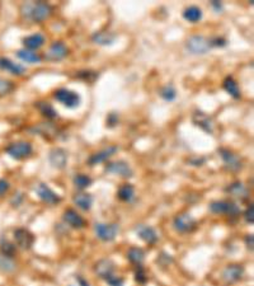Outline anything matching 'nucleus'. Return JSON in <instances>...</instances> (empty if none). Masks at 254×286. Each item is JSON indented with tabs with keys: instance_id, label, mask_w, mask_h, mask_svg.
Listing matches in <instances>:
<instances>
[{
	"instance_id": "f257e3e1",
	"label": "nucleus",
	"mask_w": 254,
	"mask_h": 286,
	"mask_svg": "<svg viewBox=\"0 0 254 286\" xmlns=\"http://www.w3.org/2000/svg\"><path fill=\"white\" fill-rule=\"evenodd\" d=\"M20 10L23 20H31L33 23H42L52 16L54 7L46 1H37V3L22 4Z\"/></svg>"
},
{
	"instance_id": "f03ea898",
	"label": "nucleus",
	"mask_w": 254,
	"mask_h": 286,
	"mask_svg": "<svg viewBox=\"0 0 254 286\" xmlns=\"http://www.w3.org/2000/svg\"><path fill=\"white\" fill-rule=\"evenodd\" d=\"M210 211L215 215H226L230 218H236L240 215V207L236 204L226 200H220V201H213L209 205Z\"/></svg>"
},
{
	"instance_id": "7ed1b4c3",
	"label": "nucleus",
	"mask_w": 254,
	"mask_h": 286,
	"mask_svg": "<svg viewBox=\"0 0 254 286\" xmlns=\"http://www.w3.org/2000/svg\"><path fill=\"white\" fill-rule=\"evenodd\" d=\"M186 48L193 55H206L213 48L210 39L201 35H193L186 41Z\"/></svg>"
},
{
	"instance_id": "20e7f679",
	"label": "nucleus",
	"mask_w": 254,
	"mask_h": 286,
	"mask_svg": "<svg viewBox=\"0 0 254 286\" xmlns=\"http://www.w3.org/2000/svg\"><path fill=\"white\" fill-rule=\"evenodd\" d=\"M54 98L59 103H61L62 106L68 107V108H77L80 106L81 98L79 93L70 90L68 88H59L54 92Z\"/></svg>"
},
{
	"instance_id": "39448f33",
	"label": "nucleus",
	"mask_w": 254,
	"mask_h": 286,
	"mask_svg": "<svg viewBox=\"0 0 254 286\" xmlns=\"http://www.w3.org/2000/svg\"><path fill=\"white\" fill-rule=\"evenodd\" d=\"M7 154L16 161H23L32 155L33 146L28 142H16L9 144L5 148Z\"/></svg>"
},
{
	"instance_id": "423d86ee",
	"label": "nucleus",
	"mask_w": 254,
	"mask_h": 286,
	"mask_svg": "<svg viewBox=\"0 0 254 286\" xmlns=\"http://www.w3.org/2000/svg\"><path fill=\"white\" fill-rule=\"evenodd\" d=\"M94 233L97 238L103 242H112L117 238L119 233V225L113 223V224H102L97 223L94 225Z\"/></svg>"
},
{
	"instance_id": "0eeeda50",
	"label": "nucleus",
	"mask_w": 254,
	"mask_h": 286,
	"mask_svg": "<svg viewBox=\"0 0 254 286\" xmlns=\"http://www.w3.org/2000/svg\"><path fill=\"white\" fill-rule=\"evenodd\" d=\"M173 226L179 233H192L197 228V222L191 214L182 212L174 218Z\"/></svg>"
},
{
	"instance_id": "6e6552de",
	"label": "nucleus",
	"mask_w": 254,
	"mask_h": 286,
	"mask_svg": "<svg viewBox=\"0 0 254 286\" xmlns=\"http://www.w3.org/2000/svg\"><path fill=\"white\" fill-rule=\"evenodd\" d=\"M69 55L68 46L61 41L52 42L45 54V59L47 61H61Z\"/></svg>"
},
{
	"instance_id": "1a4fd4ad",
	"label": "nucleus",
	"mask_w": 254,
	"mask_h": 286,
	"mask_svg": "<svg viewBox=\"0 0 254 286\" xmlns=\"http://www.w3.org/2000/svg\"><path fill=\"white\" fill-rule=\"evenodd\" d=\"M13 237H14V242H16V245H18L20 248H22V249H24V251H28V249H31L36 242L35 235H33L32 233L29 232L28 229H26V228L16 229L13 233Z\"/></svg>"
},
{
	"instance_id": "9d476101",
	"label": "nucleus",
	"mask_w": 254,
	"mask_h": 286,
	"mask_svg": "<svg viewBox=\"0 0 254 286\" xmlns=\"http://www.w3.org/2000/svg\"><path fill=\"white\" fill-rule=\"evenodd\" d=\"M217 153L221 157L222 162L225 164L226 169H229L230 172H239L243 167L241 161L239 159V157L236 154H234L232 150H229L226 148H220L217 149Z\"/></svg>"
},
{
	"instance_id": "9b49d317",
	"label": "nucleus",
	"mask_w": 254,
	"mask_h": 286,
	"mask_svg": "<svg viewBox=\"0 0 254 286\" xmlns=\"http://www.w3.org/2000/svg\"><path fill=\"white\" fill-rule=\"evenodd\" d=\"M106 172L111 174H116L122 178H131L134 176V170L130 167V164L125 161L110 162L106 165Z\"/></svg>"
},
{
	"instance_id": "f8f14e48",
	"label": "nucleus",
	"mask_w": 254,
	"mask_h": 286,
	"mask_svg": "<svg viewBox=\"0 0 254 286\" xmlns=\"http://www.w3.org/2000/svg\"><path fill=\"white\" fill-rule=\"evenodd\" d=\"M31 132H33L35 135H39L45 139H56L60 134H59V129L56 127V125H54L52 123H39L37 125H35L33 127H31L29 130Z\"/></svg>"
},
{
	"instance_id": "ddd939ff",
	"label": "nucleus",
	"mask_w": 254,
	"mask_h": 286,
	"mask_svg": "<svg viewBox=\"0 0 254 286\" xmlns=\"http://www.w3.org/2000/svg\"><path fill=\"white\" fill-rule=\"evenodd\" d=\"M116 264L110 258H102L94 265V272L103 280H108L111 276L115 275Z\"/></svg>"
},
{
	"instance_id": "4468645a",
	"label": "nucleus",
	"mask_w": 254,
	"mask_h": 286,
	"mask_svg": "<svg viewBox=\"0 0 254 286\" xmlns=\"http://www.w3.org/2000/svg\"><path fill=\"white\" fill-rule=\"evenodd\" d=\"M244 272V267L241 265H229L225 267V270L222 271V280L226 284H235L243 279Z\"/></svg>"
},
{
	"instance_id": "2eb2a0df",
	"label": "nucleus",
	"mask_w": 254,
	"mask_h": 286,
	"mask_svg": "<svg viewBox=\"0 0 254 286\" xmlns=\"http://www.w3.org/2000/svg\"><path fill=\"white\" fill-rule=\"evenodd\" d=\"M48 162L56 169H64L68 165V151L62 148H54L48 154Z\"/></svg>"
},
{
	"instance_id": "dca6fc26",
	"label": "nucleus",
	"mask_w": 254,
	"mask_h": 286,
	"mask_svg": "<svg viewBox=\"0 0 254 286\" xmlns=\"http://www.w3.org/2000/svg\"><path fill=\"white\" fill-rule=\"evenodd\" d=\"M37 196L43 201V203L48 204V205H56L61 201V197L59 196L58 193L54 190H51L50 187L46 184H39L36 188Z\"/></svg>"
},
{
	"instance_id": "f3484780",
	"label": "nucleus",
	"mask_w": 254,
	"mask_h": 286,
	"mask_svg": "<svg viewBox=\"0 0 254 286\" xmlns=\"http://www.w3.org/2000/svg\"><path fill=\"white\" fill-rule=\"evenodd\" d=\"M192 123L196 126H198L199 129L203 130L207 134H213L214 132V121L213 119L206 115L202 111H195V113L192 115Z\"/></svg>"
},
{
	"instance_id": "a211bd4d",
	"label": "nucleus",
	"mask_w": 254,
	"mask_h": 286,
	"mask_svg": "<svg viewBox=\"0 0 254 286\" xmlns=\"http://www.w3.org/2000/svg\"><path fill=\"white\" fill-rule=\"evenodd\" d=\"M135 232L136 234L138 235V238L141 239V241H144L146 245H153L159 241L158 233L155 232L154 228H151L149 225L138 224L137 226H136Z\"/></svg>"
},
{
	"instance_id": "6ab92c4d",
	"label": "nucleus",
	"mask_w": 254,
	"mask_h": 286,
	"mask_svg": "<svg viewBox=\"0 0 254 286\" xmlns=\"http://www.w3.org/2000/svg\"><path fill=\"white\" fill-rule=\"evenodd\" d=\"M62 220L73 229H83L87 225V222L84 220L83 216L79 215L74 209L65 210Z\"/></svg>"
},
{
	"instance_id": "aec40b11",
	"label": "nucleus",
	"mask_w": 254,
	"mask_h": 286,
	"mask_svg": "<svg viewBox=\"0 0 254 286\" xmlns=\"http://www.w3.org/2000/svg\"><path fill=\"white\" fill-rule=\"evenodd\" d=\"M0 70L8 71L9 74L16 75V77H22L26 73V68L20 64H17L13 60L5 56H0Z\"/></svg>"
},
{
	"instance_id": "412c9836",
	"label": "nucleus",
	"mask_w": 254,
	"mask_h": 286,
	"mask_svg": "<svg viewBox=\"0 0 254 286\" xmlns=\"http://www.w3.org/2000/svg\"><path fill=\"white\" fill-rule=\"evenodd\" d=\"M117 151H118V146H115V145L108 146V148L98 151L96 154L90 155L89 159H88V164H89L90 167H93V165H97V164L103 163V162L108 161L111 157H113V155L116 154Z\"/></svg>"
},
{
	"instance_id": "4be33fe9",
	"label": "nucleus",
	"mask_w": 254,
	"mask_h": 286,
	"mask_svg": "<svg viewBox=\"0 0 254 286\" xmlns=\"http://www.w3.org/2000/svg\"><path fill=\"white\" fill-rule=\"evenodd\" d=\"M23 46L27 50H31V51H37L42 46L45 45L46 37L41 33H35V35H29L27 37L22 40Z\"/></svg>"
},
{
	"instance_id": "5701e85b",
	"label": "nucleus",
	"mask_w": 254,
	"mask_h": 286,
	"mask_svg": "<svg viewBox=\"0 0 254 286\" xmlns=\"http://www.w3.org/2000/svg\"><path fill=\"white\" fill-rule=\"evenodd\" d=\"M117 39V35L113 32H110V31H99V32L93 33L92 36V41L97 45L100 46H111L115 43Z\"/></svg>"
},
{
	"instance_id": "b1692460",
	"label": "nucleus",
	"mask_w": 254,
	"mask_h": 286,
	"mask_svg": "<svg viewBox=\"0 0 254 286\" xmlns=\"http://www.w3.org/2000/svg\"><path fill=\"white\" fill-rule=\"evenodd\" d=\"M226 192L230 193L233 197L240 200V201H244V200L249 199V190L241 182H234L230 186L226 188Z\"/></svg>"
},
{
	"instance_id": "393cba45",
	"label": "nucleus",
	"mask_w": 254,
	"mask_h": 286,
	"mask_svg": "<svg viewBox=\"0 0 254 286\" xmlns=\"http://www.w3.org/2000/svg\"><path fill=\"white\" fill-rule=\"evenodd\" d=\"M36 108L39 109V113H41L42 116L45 117L46 120H56L59 119V113L54 106H52L50 102H46V101H39V102L36 103Z\"/></svg>"
},
{
	"instance_id": "a878e982",
	"label": "nucleus",
	"mask_w": 254,
	"mask_h": 286,
	"mask_svg": "<svg viewBox=\"0 0 254 286\" xmlns=\"http://www.w3.org/2000/svg\"><path fill=\"white\" fill-rule=\"evenodd\" d=\"M73 203L79 207V209L88 211L93 205V196L87 192H79L73 197Z\"/></svg>"
},
{
	"instance_id": "bb28decb",
	"label": "nucleus",
	"mask_w": 254,
	"mask_h": 286,
	"mask_svg": "<svg viewBox=\"0 0 254 286\" xmlns=\"http://www.w3.org/2000/svg\"><path fill=\"white\" fill-rule=\"evenodd\" d=\"M17 58L20 59L22 61L28 62V64H39L42 62V56L36 51H31L27 48H22L17 51Z\"/></svg>"
},
{
	"instance_id": "cd10ccee",
	"label": "nucleus",
	"mask_w": 254,
	"mask_h": 286,
	"mask_svg": "<svg viewBox=\"0 0 254 286\" xmlns=\"http://www.w3.org/2000/svg\"><path fill=\"white\" fill-rule=\"evenodd\" d=\"M222 88H224L226 93L230 94L234 100H240V97H241L240 88H239L238 83H236V81H235L233 77L225 78V81H224V83H222Z\"/></svg>"
},
{
	"instance_id": "c85d7f7f",
	"label": "nucleus",
	"mask_w": 254,
	"mask_h": 286,
	"mask_svg": "<svg viewBox=\"0 0 254 286\" xmlns=\"http://www.w3.org/2000/svg\"><path fill=\"white\" fill-rule=\"evenodd\" d=\"M203 13L201 8L196 7V5H191V7L186 8L183 12V18L188 20L190 23H197L202 20Z\"/></svg>"
},
{
	"instance_id": "c756f323",
	"label": "nucleus",
	"mask_w": 254,
	"mask_h": 286,
	"mask_svg": "<svg viewBox=\"0 0 254 286\" xmlns=\"http://www.w3.org/2000/svg\"><path fill=\"white\" fill-rule=\"evenodd\" d=\"M117 196L123 203H131L132 200L135 199V187L130 184H125L119 187Z\"/></svg>"
},
{
	"instance_id": "7c9ffc66",
	"label": "nucleus",
	"mask_w": 254,
	"mask_h": 286,
	"mask_svg": "<svg viewBox=\"0 0 254 286\" xmlns=\"http://www.w3.org/2000/svg\"><path fill=\"white\" fill-rule=\"evenodd\" d=\"M127 260L134 265H142L145 260V251L140 247H131L126 253Z\"/></svg>"
},
{
	"instance_id": "2f4dec72",
	"label": "nucleus",
	"mask_w": 254,
	"mask_h": 286,
	"mask_svg": "<svg viewBox=\"0 0 254 286\" xmlns=\"http://www.w3.org/2000/svg\"><path fill=\"white\" fill-rule=\"evenodd\" d=\"M0 251L3 256H7V257H13L17 252L16 245H13L12 242H9L8 239L1 238L0 239Z\"/></svg>"
},
{
	"instance_id": "473e14b6",
	"label": "nucleus",
	"mask_w": 254,
	"mask_h": 286,
	"mask_svg": "<svg viewBox=\"0 0 254 286\" xmlns=\"http://www.w3.org/2000/svg\"><path fill=\"white\" fill-rule=\"evenodd\" d=\"M159 94H160L161 98L164 101H167V102H173V101L177 98V90H176V88H174L172 84L161 88Z\"/></svg>"
},
{
	"instance_id": "72a5a7b5",
	"label": "nucleus",
	"mask_w": 254,
	"mask_h": 286,
	"mask_svg": "<svg viewBox=\"0 0 254 286\" xmlns=\"http://www.w3.org/2000/svg\"><path fill=\"white\" fill-rule=\"evenodd\" d=\"M98 77H99L98 71L94 70H80L77 73L78 79H81V81L88 82V83H94L98 79Z\"/></svg>"
},
{
	"instance_id": "f704fd0d",
	"label": "nucleus",
	"mask_w": 254,
	"mask_h": 286,
	"mask_svg": "<svg viewBox=\"0 0 254 286\" xmlns=\"http://www.w3.org/2000/svg\"><path fill=\"white\" fill-rule=\"evenodd\" d=\"M74 184L79 190H85V188H88L92 184V178L83 173H79L74 177Z\"/></svg>"
},
{
	"instance_id": "c9c22d12",
	"label": "nucleus",
	"mask_w": 254,
	"mask_h": 286,
	"mask_svg": "<svg viewBox=\"0 0 254 286\" xmlns=\"http://www.w3.org/2000/svg\"><path fill=\"white\" fill-rule=\"evenodd\" d=\"M14 88H16V85H14L13 82L4 79V78H0V98L12 93Z\"/></svg>"
},
{
	"instance_id": "e433bc0d",
	"label": "nucleus",
	"mask_w": 254,
	"mask_h": 286,
	"mask_svg": "<svg viewBox=\"0 0 254 286\" xmlns=\"http://www.w3.org/2000/svg\"><path fill=\"white\" fill-rule=\"evenodd\" d=\"M0 270L4 271V272H12V271H14L16 270V264H14V261L10 257L0 254Z\"/></svg>"
},
{
	"instance_id": "4c0bfd02",
	"label": "nucleus",
	"mask_w": 254,
	"mask_h": 286,
	"mask_svg": "<svg viewBox=\"0 0 254 286\" xmlns=\"http://www.w3.org/2000/svg\"><path fill=\"white\" fill-rule=\"evenodd\" d=\"M135 281L138 284L144 285L146 281H148V275H146V271L142 267V265H136L135 268Z\"/></svg>"
},
{
	"instance_id": "58836bf2",
	"label": "nucleus",
	"mask_w": 254,
	"mask_h": 286,
	"mask_svg": "<svg viewBox=\"0 0 254 286\" xmlns=\"http://www.w3.org/2000/svg\"><path fill=\"white\" fill-rule=\"evenodd\" d=\"M106 283L108 284L110 286H123L125 285V280L122 279L121 276H118V275H113V276H111L110 279L106 280Z\"/></svg>"
},
{
	"instance_id": "ea45409f",
	"label": "nucleus",
	"mask_w": 254,
	"mask_h": 286,
	"mask_svg": "<svg viewBox=\"0 0 254 286\" xmlns=\"http://www.w3.org/2000/svg\"><path fill=\"white\" fill-rule=\"evenodd\" d=\"M244 219L248 224L252 225L254 223V206H253V204H251V205L247 207V210H245Z\"/></svg>"
},
{
	"instance_id": "a19ab883",
	"label": "nucleus",
	"mask_w": 254,
	"mask_h": 286,
	"mask_svg": "<svg viewBox=\"0 0 254 286\" xmlns=\"http://www.w3.org/2000/svg\"><path fill=\"white\" fill-rule=\"evenodd\" d=\"M210 43L214 47H225L228 45V41H226L224 37H213V39H210Z\"/></svg>"
},
{
	"instance_id": "79ce46f5",
	"label": "nucleus",
	"mask_w": 254,
	"mask_h": 286,
	"mask_svg": "<svg viewBox=\"0 0 254 286\" xmlns=\"http://www.w3.org/2000/svg\"><path fill=\"white\" fill-rule=\"evenodd\" d=\"M106 123L108 127H115V126H117V123H118V113L111 112L110 115L107 116Z\"/></svg>"
},
{
	"instance_id": "37998d69",
	"label": "nucleus",
	"mask_w": 254,
	"mask_h": 286,
	"mask_svg": "<svg viewBox=\"0 0 254 286\" xmlns=\"http://www.w3.org/2000/svg\"><path fill=\"white\" fill-rule=\"evenodd\" d=\"M9 188H10V184L8 181L0 180V197L4 196V195L9 191Z\"/></svg>"
},
{
	"instance_id": "c03bdc74",
	"label": "nucleus",
	"mask_w": 254,
	"mask_h": 286,
	"mask_svg": "<svg viewBox=\"0 0 254 286\" xmlns=\"http://www.w3.org/2000/svg\"><path fill=\"white\" fill-rule=\"evenodd\" d=\"M245 245H247V247L249 251H253V245H254L253 234H248L247 237H245Z\"/></svg>"
},
{
	"instance_id": "a18cd8bd",
	"label": "nucleus",
	"mask_w": 254,
	"mask_h": 286,
	"mask_svg": "<svg viewBox=\"0 0 254 286\" xmlns=\"http://www.w3.org/2000/svg\"><path fill=\"white\" fill-rule=\"evenodd\" d=\"M211 7L214 8V9L217 12V13H220L222 10V4L220 3V1H216V0H214V1H211Z\"/></svg>"
},
{
	"instance_id": "49530a36",
	"label": "nucleus",
	"mask_w": 254,
	"mask_h": 286,
	"mask_svg": "<svg viewBox=\"0 0 254 286\" xmlns=\"http://www.w3.org/2000/svg\"><path fill=\"white\" fill-rule=\"evenodd\" d=\"M70 286H75V285H70ZM77 286H79V285H77Z\"/></svg>"
}]
</instances>
